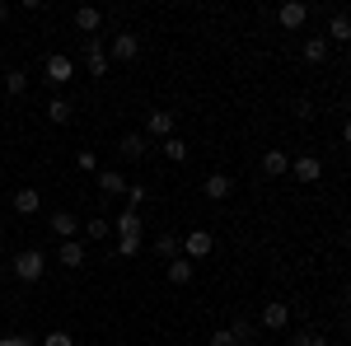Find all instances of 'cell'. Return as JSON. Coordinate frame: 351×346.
Wrapping results in <instances>:
<instances>
[{"label":"cell","instance_id":"1f68e13d","mask_svg":"<svg viewBox=\"0 0 351 346\" xmlns=\"http://www.w3.org/2000/svg\"><path fill=\"white\" fill-rule=\"evenodd\" d=\"M211 346H239V337H234L230 328H216V332H211Z\"/></svg>","mask_w":351,"mask_h":346},{"label":"cell","instance_id":"83f0119b","mask_svg":"<svg viewBox=\"0 0 351 346\" xmlns=\"http://www.w3.org/2000/svg\"><path fill=\"white\" fill-rule=\"evenodd\" d=\"M75 164H80L84 173H94V178H99V155H94V150H80V155H75Z\"/></svg>","mask_w":351,"mask_h":346},{"label":"cell","instance_id":"30bf717a","mask_svg":"<svg viewBox=\"0 0 351 346\" xmlns=\"http://www.w3.org/2000/svg\"><path fill=\"white\" fill-rule=\"evenodd\" d=\"M71 24L80 28V33H89V38H94V33L104 28V10H94V5H80V10L71 14Z\"/></svg>","mask_w":351,"mask_h":346},{"label":"cell","instance_id":"60d3db41","mask_svg":"<svg viewBox=\"0 0 351 346\" xmlns=\"http://www.w3.org/2000/svg\"><path fill=\"white\" fill-rule=\"evenodd\" d=\"M347 346H351V342H347Z\"/></svg>","mask_w":351,"mask_h":346},{"label":"cell","instance_id":"277c9868","mask_svg":"<svg viewBox=\"0 0 351 346\" xmlns=\"http://www.w3.org/2000/svg\"><path fill=\"white\" fill-rule=\"evenodd\" d=\"M286 323H291V304H286V299H267V304H263V314H258V328L281 332Z\"/></svg>","mask_w":351,"mask_h":346},{"label":"cell","instance_id":"d6a6232c","mask_svg":"<svg viewBox=\"0 0 351 346\" xmlns=\"http://www.w3.org/2000/svg\"><path fill=\"white\" fill-rule=\"evenodd\" d=\"M43 346H75V337H71V332H61V328H56V332H47V337H43Z\"/></svg>","mask_w":351,"mask_h":346},{"label":"cell","instance_id":"7c38bea8","mask_svg":"<svg viewBox=\"0 0 351 346\" xmlns=\"http://www.w3.org/2000/svg\"><path fill=\"white\" fill-rule=\"evenodd\" d=\"M202 192H206V201H225V197L234 192V178H230V173H211V178L202 183Z\"/></svg>","mask_w":351,"mask_h":346},{"label":"cell","instance_id":"9a60e30c","mask_svg":"<svg viewBox=\"0 0 351 346\" xmlns=\"http://www.w3.org/2000/svg\"><path fill=\"white\" fill-rule=\"evenodd\" d=\"M47 225H52V234H56L61 243H66V239H75V230H80V220H75L71 211H56L52 220H47Z\"/></svg>","mask_w":351,"mask_h":346},{"label":"cell","instance_id":"8d00e7d4","mask_svg":"<svg viewBox=\"0 0 351 346\" xmlns=\"http://www.w3.org/2000/svg\"><path fill=\"white\" fill-rule=\"evenodd\" d=\"M5 19H10V5H5V0H0V24H5Z\"/></svg>","mask_w":351,"mask_h":346},{"label":"cell","instance_id":"2e32d148","mask_svg":"<svg viewBox=\"0 0 351 346\" xmlns=\"http://www.w3.org/2000/svg\"><path fill=\"white\" fill-rule=\"evenodd\" d=\"M38 206H43V192L38 187H19L14 192V211L19 215H38Z\"/></svg>","mask_w":351,"mask_h":346},{"label":"cell","instance_id":"e0dca14e","mask_svg":"<svg viewBox=\"0 0 351 346\" xmlns=\"http://www.w3.org/2000/svg\"><path fill=\"white\" fill-rule=\"evenodd\" d=\"M300 56H304L309 66H324L328 61V38H304V42H300Z\"/></svg>","mask_w":351,"mask_h":346},{"label":"cell","instance_id":"4fadbf2b","mask_svg":"<svg viewBox=\"0 0 351 346\" xmlns=\"http://www.w3.org/2000/svg\"><path fill=\"white\" fill-rule=\"evenodd\" d=\"M56 262L71 267V271H80V267H84V243L80 239H66L61 248H56Z\"/></svg>","mask_w":351,"mask_h":346},{"label":"cell","instance_id":"ba28073f","mask_svg":"<svg viewBox=\"0 0 351 346\" xmlns=\"http://www.w3.org/2000/svg\"><path fill=\"white\" fill-rule=\"evenodd\" d=\"M276 19H281V28H291V33H295V28L309 24V5H300V0H286V5L276 10Z\"/></svg>","mask_w":351,"mask_h":346},{"label":"cell","instance_id":"f35d334b","mask_svg":"<svg viewBox=\"0 0 351 346\" xmlns=\"http://www.w3.org/2000/svg\"><path fill=\"white\" fill-rule=\"evenodd\" d=\"M0 243H5V225H0Z\"/></svg>","mask_w":351,"mask_h":346},{"label":"cell","instance_id":"9c48e42d","mask_svg":"<svg viewBox=\"0 0 351 346\" xmlns=\"http://www.w3.org/2000/svg\"><path fill=\"white\" fill-rule=\"evenodd\" d=\"M112 230H117L122 239H141V234H145V220H141V211H132V206H127V211L112 220Z\"/></svg>","mask_w":351,"mask_h":346},{"label":"cell","instance_id":"4316f807","mask_svg":"<svg viewBox=\"0 0 351 346\" xmlns=\"http://www.w3.org/2000/svg\"><path fill=\"white\" fill-rule=\"evenodd\" d=\"M230 332H234L239 342H253V332H258V323H253V319H234V323H230Z\"/></svg>","mask_w":351,"mask_h":346},{"label":"cell","instance_id":"4dcf8cb0","mask_svg":"<svg viewBox=\"0 0 351 346\" xmlns=\"http://www.w3.org/2000/svg\"><path fill=\"white\" fill-rule=\"evenodd\" d=\"M141 248H145V239H122L117 243V258H136Z\"/></svg>","mask_w":351,"mask_h":346},{"label":"cell","instance_id":"d590c367","mask_svg":"<svg viewBox=\"0 0 351 346\" xmlns=\"http://www.w3.org/2000/svg\"><path fill=\"white\" fill-rule=\"evenodd\" d=\"M342 145H347V150H351V122H347V127H342Z\"/></svg>","mask_w":351,"mask_h":346},{"label":"cell","instance_id":"484cf974","mask_svg":"<svg viewBox=\"0 0 351 346\" xmlns=\"http://www.w3.org/2000/svg\"><path fill=\"white\" fill-rule=\"evenodd\" d=\"M108 234H112V220H108V215L84 220V239H108Z\"/></svg>","mask_w":351,"mask_h":346},{"label":"cell","instance_id":"d4e9b609","mask_svg":"<svg viewBox=\"0 0 351 346\" xmlns=\"http://www.w3.org/2000/svg\"><path fill=\"white\" fill-rule=\"evenodd\" d=\"M24 89H28V71H19V66H14V71H5V94H10V99H19Z\"/></svg>","mask_w":351,"mask_h":346},{"label":"cell","instance_id":"603a6c76","mask_svg":"<svg viewBox=\"0 0 351 346\" xmlns=\"http://www.w3.org/2000/svg\"><path fill=\"white\" fill-rule=\"evenodd\" d=\"M328 42H351V14H332L328 19Z\"/></svg>","mask_w":351,"mask_h":346},{"label":"cell","instance_id":"8992f818","mask_svg":"<svg viewBox=\"0 0 351 346\" xmlns=\"http://www.w3.org/2000/svg\"><path fill=\"white\" fill-rule=\"evenodd\" d=\"M84 66H89V75H108V42L104 38H84Z\"/></svg>","mask_w":351,"mask_h":346},{"label":"cell","instance_id":"7402d4cb","mask_svg":"<svg viewBox=\"0 0 351 346\" xmlns=\"http://www.w3.org/2000/svg\"><path fill=\"white\" fill-rule=\"evenodd\" d=\"M71 117H75V103H71V99H52V103H47V122H56V127H66Z\"/></svg>","mask_w":351,"mask_h":346},{"label":"cell","instance_id":"7a4b0ae2","mask_svg":"<svg viewBox=\"0 0 351 346\" xmlns=\"http://www.w3.org/2000/svg\"><path fill=\"white\" fill-rule=\"evenodd\" d=\"M43 80L56 84V89H61V84H71V80H75V61H71L66 52H52L47 61H43Z\"/></svg>","mask_w":351,"mask_h":346},{"label":"cell","instance_id":"8fae6325","mask_svg":"<svg viewBox=\"0 0 351 346\" xmlns=\"http://www.w3.org/2000/svg\"><path fill=\"white\" fill-rule=\"evenodd\" d=\"M291 173H295L300 183H319L324 178V164L314 160V155H300V160H291Z\"/></svg>","mask_w":351,"mask_h":346},{"label":"cell","instance_id":"5bb4252c","mask_svg":"<svg viewBox=\"0 0 351 346\" xmlns=\"http://www.w3.org/2000/svg\"><path fill=\"white\" fill-rule=\"evenodd\" d=\"M263 173H267V178L291 173V155H286V150H263Z\"/></svg>","mask_w":351,"mask_h":346},{"label":"cell","instance_id":"e575fe53","mask_svg":"<svg viewBox=\"0 0 351 346\" xmlns=\"http://www.w3.org/2000/svg\"><path fill=\"white\" fill-rule=\"evenodd\" d=\"M295 112H300V122H309V117H314V103H309V99H300Z\"/></svg>","mask_w":351,"mask_h":346},{"label":"cell","instance_id":"f1b7e54d","mask_svg":"<svg viewBox=\"0 0 351 346\" xmlns=\"http://www.w3.org/2000/svg\"><path fill=\"white\" fill-rule=\"evenodd\" d=\"M127 197H132V211H141V206L150 201V192H145L141 183H127Z\"/></svg>","mask_w":351,"mask_h":346},{"label":"cell","instance_id":"ab89813d","mask_svg":"<svg viewBox=\"0 0 351 346\" xmlns=\"http://www.w3.org/2000/svg\"><path fill=\"white\" fill-rule=\"evenodd\" d=\"M347 304H351V286H347Z\"/></svg>","mask_w":351,"mask_h":346},{"label":"cell","instance_id":"d6986e66","mask_svg":"<svg viewBox=\"0 0 351 346\" xmlns=\"http://www.w3.org/2000/svg\"><path fill=\"white\" fill-rule=\"evenodd\" d=\"M94 183H99V192H104V197H117V192H127V178H122L117 169H99V178H94Z\"/></svg>","mask_w":351,"mask_h":346},{"label":"cell","instance_id":"3957f363","mask_svg":"<svg viewBox=\"0 0 351 346\" xmlns=\"http://www.w3.org/2000/svg\"><path fill=\"white\" fill-rule=\"evenodd\" d=\"M211 248H216V234H211V230H188V234H183V258H188V262L211 258Z\"/></svg>","mask_w":351,"mask_h":346},{"label":"cell","instance_id":"f546056e","mask_svg":"<svg viewBox=\"0 0 351 346\" xmlns=\"http://www.w3.org/2000/svg\"><path fill=\"white\" fill-rule=\"evenodd\" d=\"M291 346H328L324 332H300V337H291Z\"/></svg>","mask_w":351,"mask_h":346},{"label":"cell","instance_id":"5b68a950","mask_svg":"<svg viewBox=\"0 0 351 346\" xmlns=\"http://www.w3.org/2000/svg\"><path fill=\"white\" fill-rule=\"evenodd\" d=\"M108 52H112V61H136L141 56V38H136L132 28H122V33L108 38Z\"/></svg>","mask_w":351,"mask_h":346},{"label":"cell","instance_id":"ac0fdd59","mask_svg":"<svg viewBox=\"0 0 351 346\" xmlns=\"http://www.w3.org/2000/svg\"><path fill=\"white\" fill-rule=\"evenodd\" d=\"M155 258H164V262L183 258V234H160V239H155Z\"/></svg>","mask_w":351,"mask_h":346},{"label":"cell","instance_id":"74e56055","mask_svg":"<svg viewBox=\"0 0 351 346\" xmlns=\"http://www.w3.org/2000/svg\"><path fill=\"white\" fill-rule=\"evenodd\" d=\"M342 112H347V122H351V94H347V99H342Z\"/></svg>","mask_w":351,"mask_h":346},{"label":"cell","instance_id":"836d02e7","mask_svg":"<svg viewBox=\"0 0 351 346\" xmlns=\"http://www.w3.org/2000/svg\"><path fill=\"white\" fill-rule=\"evenodd\" d=\"M0 346H38V337H24V332H14V337H0Z\"/></svg>","mask_w":351,"mask_h":346},{"label":"cell","instance_id":"52a82bcc","mask_svg":"<svg viewBox=\"0 0 351 346\" xmlns=\"http://www.w3.org/2000/svg\"><path fill=\"white\" fill-rule=\"evenodd\" d=\"M173 127H178V117H173V112H164V108H155V112L145 117V140H169Z\"/></svg>","mask_w":351,"mask_h":346},{"label":"cell","instance_id":"ffe728a7","mask_svg":"<svg viewBox=\"0 0 351 346\" xmlns=\"http://www.w3.org/2000/svg\"><path fill=\"white\" fill-rule=\"evenodd\" d=\"M127 160H141L145 150H150V140H145V132H132V136H122V145H117Z\"/></svg>","mask_w":351,"mask_h":346},{"label":"cell","instance_id":"6da1fadb","mask_svg":"<svg viewBox=\"0 0 351 346\" xmlns=\"http://www.w3.org/2000/svg\"><path fill=\"white\" fill-rule=\"evenodd\" d=\"M10 271H14L19 281H28V286H33V281H43V271H47V258H43V248H24V253L10 262Z\"/></svg>","mask_w":351,"mask_h":346},{"label":"cell","instance_id":"cb8c5ba5","mask_svg":"<svg viewBox=\"0 0 351 346\" xmlns=\"http://www.w3.org/2000/svg\"><path fill=\"white\" fill-rule=\"evenodd\" d=\"M164 160L169 164H188V140H183V136H169V140H164Z\"/></svg>","mask_w":351,"mask_h":346},{"label":"cell","instance_id":"44dd1931","mask_svg":"<svg viewBox=\"0 0 351 346\" xmlns=\"http://www.w3.org/2000/svg\"><path fill=\"white\" fill-rule=\"evenodd\" d=\"M192 276H197V262H188V258H173V262H169V281H173V286H188Z\"/></svg>","mask_w":351,"mask_h":346}]
</instances>
